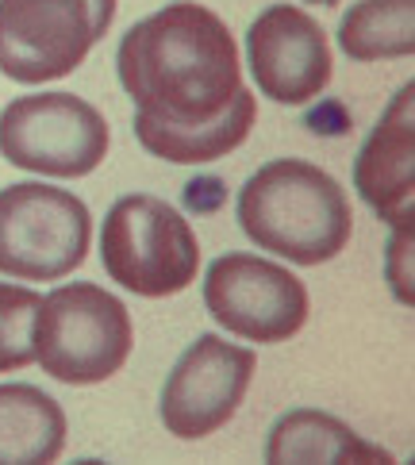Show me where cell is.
Segmentation results:
<instances>
[{"mask_svg":"<svg viewBox=\"0 0 415 465\" xmlns=\"http://www.w3.org/2000/svg\"><path fill=\"white\" fill-rule=\"evenodd\" d=\"M65 450V411L35 385H0V465H51Z\"/></svg>","mask_w":415,"mask_h":465,"instance_id":"13","label":"cell"},{"mask_svg":"<svg viewBox=\"0 0 415 465\" xmlns=\"http://www.w3.org/2000/svg\"><path fill=\"white\" fill-rule=\"evenodd\" d=\"M112 143L108 120L74 93H31L0 112V154L39 177H89Z\"/></svg>","mask_w":415,"mask_h":465,"instance_id":"7","label":"cell"},{"mask_svg":"<svg viewBox=\"0 0 415 465\" xmlns=\"http://www.w3.org/2000/svg\"><path fill=\"white\" fill-rule=\"evenodd\" d=\"M135 327L120 296L70 281L39 301L35 315V361L62 385H101L131 358Z\"/></svg>","mask_w":415,"mask_h":465,"instance_id":"3","label":"cell"},{"mask_svg":"<svg viewBox=\"0 0 415 465\" xmlns=\"http://www.w3.org/2000/svg\"><path fill=\"white\" fill-rule=\"evenodd\" d=\"M246 62L262 96L277 104H308L331 81V46L304 8L273 5L246 31Z\"/></svg>","mask_w":415,"mask_h":465,"instance_id":"10","label":"cell"},{"mask_svg":"<svg viewBox=\"0 0 415 465\" xmlns=\"http://www.w3.org/2000/svg\"><path fill=\"white\" fill-rule=\"evenodd\" d=\"M246 239L292 265H323L346 251L354 212L346 189L327 170L301 158H277L239 193Z\"/></svg>","mask_w":415,"mask_h":465,"instance_id":"2","label":"cell"},{"mask_svg":"<svg viewBox=\"0 0 415 465\" xmlns=\"http://www.w3.org/2000/svg\"><path fill=\"white\" fill-rule=\"evenodd\" d=\"M254 351L223 342L220 335H201L177 358L162 385V427L189 442L215 435L239 411L242 396L254 381Z\"/></svg>","mask_w":415,"mask_h":465,"instance_id":"9","label":"cell"},{"mask_svg":"<svg viewBox=\"0 0 415 465\" xmlns=\"http://www.w3.org/2000/svg\"><path fill=\"white\" fill-rule=\"evenodd\" d=\"M115 65L135 101V139L162 162L204 165L254 131L258 101L242 85L235 35L204 5L177 0L139 20Z\"/></svg>","mask_w":415,"mask_h":465,"instance_id":"1","label":"cell"},{"mask_svg":"<svg viewBox=\"0 0 415 465\" xmlns=\"http://www.w3.org/2000/svg\"><path fill=\"white\" fill-rule=\"evenodd\" d=\"M112 20L115 0H0V74L20 85L70 77Z\"/></svg>","mask_w":415,"mask_h":465,"instance_id":"5","label":"cell"},{"mask_svg":"<svg viewBox=\"0 0 415 465\" xmlns=\"http://www.w3.org/2000/svg\"><path fill=\"white\" fill-rule=\"evenodd\" d=\"M308 5H323V8H335L339 0H308Z\"/></svg>","mask_w":415,"mask_h":465,"instance_id":"17","label":"cell"},{"mask_svg":"<svg viewBox=\"0 0 415 465\" xmlns=\"http://www.w3.org/2000/svg\"><path fill=\"white\" fill-rule=\"evenodd\" d=\"M415 0H358L339 24V46L354 62L415 54Z\"/></svg>","mask_w":415,"mask_h":465,"instance_id":"14","label":"cell"},{"mask_svg":"<svg viewBox=\"0 0 415 465\" xmlns=\"http://www.w3.org/2000/svg\"><path fill=\"white\" fill-rule=\"evenodd\" d=\"M39 292L0 281V373L24 370L35 361V315Z\"/></svg>","mask_w":415,"mask_h":465,"instance_id":"15","label":"cell"},{"mask_svg":"<svg viewBox=\"0 0 415 465\" xmlns=\"http://www.w3.org/2000/svg\"><path fill=\"white\" fill-rule=\"evenodd\" d=\"M93 215L81 196L43 181L0 189V273L58 281L89 258Z\"/></svg>","mask_w":415,"mask_h":465,"instance_id":"6","label":"cell"},{"mask_svg":"<svg viewBox=\"0 0 415 465\" xmlns=\"http://www.w3.org/2000/svg\"><path fill=\"white\" fill-rule=\"evenodd\" d=\"M204 304L227 335L285 342L308 323V289L285 265L254 254H223L204 273Z\"/></svg>","mask_w":415,"mask_h":465,"instance_id":"8","label":"cell"},{"mask_svg":"<svg viewBox=\"0 0 415 465\" xmlns=\"http://www.w3.org/2000/svg\"><path fill=\"white\" fill-rule=\"evenodd\" d=\"M415 81L389 101L373 135L354 162V185L380 220L415 223Z\"/></svg>","mask_w":415,"mask_h":465,"instance_id":"11","label":"cell"},{"mask_svg":"<svg viewBox=\"0 0 415 465\" xmlns=\"http://www.w3.org/2000/svg\"><path fill=\"white\" fill-rule=\"evenodd\" d=\"M411 239H415V223L392 227V242H389V258H385V273L389 285L400 304H415V289H411Z\"/></svg>","mask_w":415,"mask_h":465,"instance_id":"16","label":"cell"},{"mask_svg":"<svg viewBox=\"0 0 415 465\" xmlns=\"http://www.w3.org/2000/svg\"><path fill=\"white\" fill-rule=\"evenodd\" d=\"M265 461L270 465H392L396 458L380 446L365 442L354 427L315 408H296L281 415L265 442Z\"/></svg>","mask_w":415,"mask_h":465,"instance_id":"12","label":"cell"},{"mask_svg":"<svg viewBox=\"0 0 415 465\" xmlns=\"http://www.w3.org/2000/svg\"><path fill=\"white\" fill-rule=\"evenodd\" d=\"M104 273L127 292L162 301L185 292L201 273V242L173 204L151 193L120 196L101 227Z\"/></svg>","mask_w":415,"mask_h":465,"instance_id":"4","label":"cell"}]
</instances>
